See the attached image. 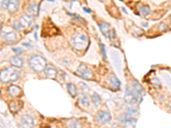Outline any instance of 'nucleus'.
I'll return each instance as SVG.
<instances>
[{
	"label": "nucleus",
	"instance_id": "obj_14",
	"mask_svg": "<svg viewBox=\"0 0 171 128\" xmlns=\"http://www.w3.org/2000/svg\"><path fill=\"white\" fill-rule=\"evenodd\" d=\"M3 38L4 41H6L7 43H9V44H13L17 40V35L15 32H9V33H5L3 36Z\"/></svg>",
	"mask_w": 171,
	"mask_h": 128
},
{
	"label": "nucleus",
	"instance_id": "obj_8",
	"mask_svg": "<svg viewBox=\"0 0 171 128\" xmlns=\"http://www.w3.org/2000/svg\"><path fill=\"white\" fill-rule=\"evenodd\" d=\"M97 120L100 123L106 124L111 121V115L109 111L106 110H101L97 114Z\"/></svg>",
	"mask_w": 171,
	"mask_h": 128
},
{
	"label": "nucleus",
	"instance_id": "obj_15",
	"mask_svg": "<svg viewBox=\"0 0 171 128\" xmlns=\"http://www.w3.org/2000/svg\"><path fill=\"white\" fill-rule=\"evenodd\" d=\"M109 81L111 85V86L115 89V90H118L121 86V82L120 80L118 79V78L115 75V74H111L110 77H109Z\"/></svg>",
	"mask_w": 171,
	"mask_h": 128
},
{
	"label": "nucleus",
	"instance_id": "obj_6",
	"mask_svg": "<svg viewBox=\"0 0 171 128\" xmlns=\"http://www.w3.org/2000/svg\"><path fill=\"white\" fill-rule=\"evenodd\" d=\"M75 73L79 75L80 78L84 79H91L93 78V73L90 71V69L84 64H80L79 67L77 68Z\"/></svg>",
	"mask_w": 171,
	"mask_h": 128
},
{
	"label": "nucleus",
	"instance_id": "obj_13",
	"mask_svg": "<svg viewBox=\"0 0 171 128\" xmlns=\"http://www.w3.org/2000/svg\"><path fill=\"white\" fill-rule=\"evenodd\" d=\"M9 63L11 64L13 67H22L23 65H24V61L20 57L15 56V57H10Z\"/></svg>",
	"mask_w": 171,
	"mask_h": 128
},
{
	"label": "nucleus",
	"instance_id": "obj_16",
	"mask_svg": "<svg viewBox=\"0 0 171 128\" xmlns=\"http://www.w3.org/2000/svg\"><path fill=\"white\" fill-rule=\"evenodd\" d=\"M28 9V12L32 15H38V14H39V5L35 2L30 3L29 5H28V9Z\"/></svg>",
	"mask_w": 171,
	"mask_h": 128
},
{
	"label": "nucleus",
	"instance_id": "obj_3",
	"mask_svg": "<svg viewBox=\"0 0 171 128\" xmlns=\"http://www.w3.org/2000/svg\"><path fill=\"white\" fill-rule=\"evenodd\" d=\"M71 44L75 50L83 51L87 47V45L89 44V40L86 34L78 33L73 36V38L71 39Z\"/></svg>",
	"mask_w": 171,
	"mask_h": 128
},
{
	"label": "nucleus",
	"instance_id": "obj_28",
	"mask_svg": "<svg viewBox=\"0 0 171 128\" xmlns=\"http://www.w3.org/2000/svg\"><path fill=\"white\" fill-rule=\"evenodd\" d=\"M8 3H9V1L8 0H3L1 2V7L3 9H7L8 7Z\"/></svg>",
	"mask_w": 171,
	"mask_h": 128
},
{
	"label": "nucleus",
	"instance_id": "obj_11",
	"mask_svg": "<svg viewBox=\"0 0 171 128\" xmlns=\"http://www.w3.org/2000/svg\"><path fill=\"white\" fill-rule=\"evenodd\" d=\"M45 73L47 78L49 79H56L57 75V72L56 68L52 65H47L46 69H45Z\"/></svg>",
	"mask_w": 171,
	"mask_h": 128
},
{
	"label": "nucleus",
	"instance_id": "obj_21",
	"mask_svg": "<svg viewBox=\"0 0 171 128\" xmlns=\"http://www.w3.org/2000/svg\"><path fill=\"white\" fill-rule=\"evenodd\" d=\"M67 126H68V128H82L81 124H80L78 121H76V120H74V119L70 120V121L68 122Z\"/></svg>",
	"mask_w": 171,
	"mask_h": 128
},
{
	"label": "nucleus",
	"instance_id": "obj_12",
	"mask_svg": "<svg viewBox=\"0 0 171 128\" xmlns=\"http://www.w3.org/2000/svg\"><path fill=\"white\" fill-rule=\"evenodd\" d=\"M7 91L13 97H18L19 96L21 95V88L18 87V86H16V85H10V86H9L8 89H7Z\"/></svg>",
	"mask_w": 171,
	"mask_h": 128
},
{
	"label": "nucleus",
	"instance_id": "obj_20",
	"mask_svg": "<svg viewBox=\"0 0 171 128\" xmlns=\"http://www.w3.org/2000/svg\"><path fill=\"white\" fill-rule=\"evenodd\" d=\"M136 124H137V120L131 118L130 120H128L127 121H126L123 125V128H135L136 127Z\"/></svg>",
	"mask_w": 171,
	"mask_h": 128
},
{
	"label": "nucleus",
	"instance_id": "obj_9",
	"mask_svg": "<svg viewBox=\"0 0 171 128\" xmlns=\"http://www.w3.org/2000/svg\"><path fill=\"white\" fill-rule=\"evenodd\" d=\"M78 103L82 107H89L91 105V101L86 93H80L78 97Z\"/></svg>",
	"mask_w": 171,
	"mask_h": 128
},
{
	"label": "nucleus",
	"instance_id": "obj_29",
	"mask_svg": "<svg viewBox=\"0 0 171 128\" xmlns=\"http://www.w3.org/2000/svg\"><path fill=\"white\" fill-rule=\"evenodd\" d=\"M13 51L15 52V53H17V54H21V53L23 52V51L21 48H13Z\"/></svg>",
	"mask_w": 171,
	"mask_h": 128
},
{
	"label": "nucleus",
	"instance_id": "obj_7",
	"mask_svg": "<svg viewBox=\"0 0 171 128\" xmlns=\"http://www.w3.org/2000/svg\"><path fill=\"white\" fill-rule=\"evenodd\" d=\"M21 126L22 128H34V118L29 115H24L21 118Z\"/></svg>",
	"mask_w": 171,
	"mask_h": 128
},
{
	"label": "nucleus",
	"instance_id": "obj_32",
	"mask_svg": "<svg viewBox=\"0 0 171 128\" xmlns=\"http://www.w3.org/2000/svg\"><path fill=\"white\" fill-rule=\"evenodd\" d=\"M170 20H171V17H170Z\"/></svg>",
	"mask_w": 171,
	"mask_h": 128
},
{
	"label": "nucleus",
	"instance_id": "obj_4",
	"mask_svg": "<svg viewBox=\"0 0 171 128\" xmlns=\"http://www.w3.org/2000/svg\"><path fill=\"white\" fill-rule=\"evenodd\" d=\"M142 97L136 93L133 90H131L129 86L125 87V97H124V101L128 103V104H133L136 103H139L141 101Z\"/></svg>",
	"mask_w": 171,
	"mask_h": 128
},
{
	"label": "nucleus",
	"instance_id": "obj_17",
	"mask_svg": "<svg viewBox=\"0 0 171 128\" xmlns=\"http://www.w3.org/2000/svg\"><path fill=\"white\" fill-rule=\"evenodd\" d=\"M132 85H133V91H134L136 93H138V94L140 95L141 97L145 94V90H144V88L140 85V84H139V82H137L136 80H133V83H132Z\"/></svg>",
	"mask_w": 171,
	"mask_h": 128
},
{
	"label": "nucleus",
	"instance_id": "obj_18",
	"mask_svg": "<svg viewBox=\"0 0 171 128\" xmlns=\"http://www.w3.org/2000/svg\"><path fill=\"white\" fill-rule=\"evenodd\" d=\"M18 6H19V2L18 1H16V0L9 1L7 9L9 10V13H14V12H15L17 10Z\"/></svg>",
	"mask_w": 171,
	"mask_h": 128
},
{
	"label": "nucleus",
	"instance_id": "obj_10",
	"mask_svg": "<svg viewBox=\"0 0 171 128\" xmlns=\"http://www.w3.org/2000/svg\"><path fill=\"white\" fill-rule=\"evenodd\" d=\"M20 21L21 23L22 24L23 27H27V28H29L31 27V26L33 25L34 23V19L31 15H22L21 16V19H20Z\"/></svg>",
	"mask_w": 171,
	"mask_h": 128
},
{
	"label": "nucleus",
	"instance_id": "obj_22",
	"mask_svg": "<svg viewBox=\"0 0 171 128\" xmlns=\"http://www.w3.org/2000/svg\"><path fill=\"white\" fill-rule=\"evenodd\" d=\"M139 10L140 14L143 15H148L150 14V11H151L150 7L148 5H142V6H140L139 8Z\"/></svg>",
	"mask_w": 171,
	"mask_h": 128
},
{
	"label": "nucleus",
	"instance_id": "obj_1",
	"mask_svg": "<svg viewBox=\"0 0 171 128\" xmlns=\"http://www.w3.org/2000/svg\"><path fill=\"white\" fill-rule=\"evenodd\" d=\"M20 74H21V73L19 70H17L14 67H7V68L1 70L0 79L4 84L14 82L19 79Z\"/></svg>",
	"mask_w": 171,
	"mask_h": 128
},
{
	"label": "nucleus",
	"instance_id": "obj_30",
	"mask_svg": "<svg viewBox=\"0 0 171 128\" xmlns=\"http://www.w3.org/2000/svg\"><path fill=\"white\" fill-rule=\"evenodd\" d=\"M101 47H102V51H103V54H104V57L106 58V52H105V46L101 44Z\"/></svg>",
	"mask_w": 171,
	"mask_h": 128
},
{
	"label": "nucleus",
	"instance_id": "obj_27",
	"mask_svg": "<svg viewBox=\"0 0 171 128\" xmlns=\"http://www.w3.org/2000/svg\"><path fill=\"white\" fill-rule=\"evenodd\" d=\"M127 113L128 114V115H130V114H136L137 113V109H135V108H127Z\"/></svg>",
	"mask_w": 171,
	"mask_h": 128
},
{
	"label": "nucleus",
	"instance_id": "obj_19",
	"mask_svg": "<svg viewBox=\"0 0 171 128\" xmlns=\"http://www.w3.org/2000/svg\"><path fill=\"white\" fill-rule=\"evenodd\" d=\"M67 89H68V93L70 94V96L72 97H74L77 94V89L75 87V85L72 83H68L67 84Z\"/></svg>",
	"mask_w": 171,
	"mask_h": 128
},
{
	"label": "nucleus",
	"instance_id": "obj_24",
	"mask_svg": "<svg viewBox=\"0 0 171 128\" xmlns=\"http://www.w3.org/2000/svg\"><path fill=\"white\" fill-rule=\"evenodd\" d=\"M92 99H93V103H94V105H95L96 107L100 106V104H101V99H100L99 96L96 92L93 93V97H92Z\"/></svg>",
	"mask_w": 171,
	"mask_h": 128
},
{
	"label": "nucleus",
	"instance_id": "obj_2",
	"mask_svg": "<svg viewBox=\"0 0 171 128\" xmlns=\"http://www.w3.org/2000/svg\"><path fill=\"white\" fill-rule=\"evenodd\" d=\"M28 63L31 68L36 73H41L45 71L47 66L46 60L40 55H32L28 59Z\"/></svg>",
	"mask_w": 171,
	"mask_h": 128
},
{
	"label": "nucleus",
	"instance_id": "obj_23",
	"mask_svg": "<svg viewBox=\"0 0 171 128\" xmlns=\"http://www.w3.org/2000/svg\"><path fill=\"white\" fill-rule=\"evenodd\" d=\"M130 119H131L130 115H128L127 113H123V114H121L118 116V121L120 122H122V123H125L126 121H127Z\"/></svg>",
	"mask_w": 171,
	"mask_h": 128
},
{
	"label": "nucleus",
	"instance_id": "obj_5",
	"mask_svg": "<svg viewBox=\"0 0 171 128\" xmlns=\"http://www.w3.org/2000/svg\"><path fill=\"white\" fill-rule=\"evenodd\" d=\"M99 26L101 32L104 33V35L105 37H107L110 39H114L115 38V32L109 23L100 21V22H99Z\"/></svg>",
	"mask_w": 171,
	"mask_h": 128
},
{
	"label": "nucleus",
	"instance_id": "obj_26",
	"mask_svg": "<svg viewBox=\"0 0 171 128\" xmlns=\"http://www.w3.org/2000/svg\"><path fill=\"white\" fill-rule=\"evenodd\" d=\"M13 27H15V29H16V30H18V31H21V29H22V24L21 23V21H14L13 22Z\"/></svg>",
	"mask_w": 171,
	"mask_h": 128
},
{
	"label": "nucleus",
	"instance_id": "obj_31",
	"mask_svg": "<svg viewBox=\"0 0 171 128\" xmlns=\"http://www.w3.org/2000/svg\"><path fill=\"white\" fill-rule=\"evenodd\" d=\"M83 10H84L85 12H87V13H91V12H92V11H91V9H87V7H84V8H83Z\"/></svg>",
	"mask_w": 171,
	"mask_h": 128
},
{
	"label": "nucleus",
	"instance_id": "obj_25",
	"mask_svg": "<svg viewBox=\"0 0 171 128\" xmlns=\"http://www.w3.org/2000/svg\"><path fill=\"white\" fill-rule=\"evenodd\" d=\"M18 105H19V104H18L17 102H11L10 104H9V109H10L13 112H16V111H18V110L21 109V106H18Z\"/></svg>",
	"mask_w": 171,
	"mask_h": 128
}]
</instances>
